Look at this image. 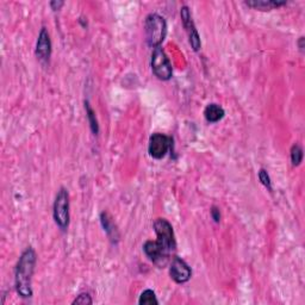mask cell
Instances as JSON below:
<instances>
[{"label":"cell","mask_w":305,"mask_h":305,"mask_svg":"<svg viewBox=\"0 0 305 305\" xmlns=\"http://www.w3.org/2000/svg\"><path fill=\"white\" fill-rule=\"evenodd\" d=\"M180 17L182 21V24H184V28L186 30L187 36H188V41H190V44L192 49L194 52H199V49L201 48V42H200V37L199 34H198L197 29H195L193 19H192L190 9L187 6H182L180 10Z\"/></svg>","instance_id":"8"},{"label":"cell","mask_w":305,"mask_h":305,"mask_svg":"<svg viewBox=\"0 0 305 305\" xmlns=\"http://www.w3.org/2000/svg\"><path fill=\"white\" fill-rule=\"evenodd\" d=\"M303 42H304V37H300L299 42H298V45H299V49L301 50V53L304 52V44H303Z\"/></svg>","instance_id":"21"},{"label":"cell","mask_w":305,"mask_h":305,"mask_svg":"<svg viewBox=\"0 0 305 305\" xmlns=\"http://www.w3.org/2000/svg\"><path fill=\"white\" fill-rule=\"evenodd\" d=\"M143 250L145 255L149 258V260L160 268L165 267L167 265L168 260H170L171 253L168 250H166L158 241L145 242L143 244Z\"/></svg>","instance_id":"7"},{"label":"cell","mask_w":305,"mask_h":305,"mask_svg":"<svg viewBox=\"0 0 305 305\" xmlns=\"http://www.w3.org/2000/svg\"><path fill=\"white\" fill-rule=\"evenodd\" d=\"M154 229L158 236L157 241L166 250L172 253L175 249V247H177L172 224L167 220H165V218H158L154 223Z\"/></svg>","instance_id":"5"},{"label":"cell","mask_w":305,"mask_h":305,"mask_svg":"<svg viewBox=\"0 0 305 305\" xmlns=\"http://www.w3.org/2000/svg\"><path fill=\"white\" fill-rule=\"evenodd\" d=\"M259 180L261 181V184H263L265 187L268 188V191H272L271 178H270V175H268L267 171L264 170V168H261V170L259 171Z\"/></svg>","instance_id":"17"},{"label":"cell","mask_w":305,"mask_h":305,"mask_svg":"<svg viewBox=\"0 0 305 305\" xmlns=\"http://www.w3.org/2000/svg\"><path fill=\"white\" fill-rule=\"evenodd\" d=\"M301 161H303V149L299 144H293L291 148V162L297 167Z\"/></svg>","instance_id":"16"},{"label":"cell","mask_w":305,"mask_h":305,"mask_svg":"<svg viewBox=\"0 0 305 305\" xmlns=\"http://www.w3.org/2000/svg\"><path fill=\"white\" fill-rule=\"evenodd\" d=\"M224 115L225 112L223 108L221 105L215 104V103L209 104L204 110V117L209 123H217V122H220L224 117Z\"/></svg>","instance_id":"11"},{"label":"cell","mask_w":305,"mask_h":305,"mask_svg":"<svg viewBox=\"0 0 305 305\" xmlns=\"http://www.w3.org/2000/svg\"><path fill=\"white\" fill-rule=\"evenodd\" d=\"M172 147V138L168 137L164 134L157 132V134H152L149 138V144H148V151L149 155L152 159H164L167 155L168 150Z\"/></svg>","instance_id":"6"},{"label":"cell","mask_w":305,"mask_h":305,"mask_svg":"<svg viewBox=\"0 0 305 305\" xmlns=\"http://www.w3.org/2000/svg\"><path fill=\"white\" fill-rule=\"evenodd\" d=\"M151 69L152 73L157 75L160 80H170L173 74V68H172L170 59L167 58L164 49L158 47L154 49L151 54Z\"/></svg>","instance_id":"4"},{"label":"cell","mask_w":305,"mask_h":305,"mask_svg":"<svg viewBox=\"0 0 305 305\" xmlns=\"http://www.w3.org/2000/svg\"><path fill=\"white\" fill-rule=\"evenodd\" d=\"M50 6H52V9L54 10V11H56V10H60L62 8V6H64V2H52Z\"/></svg>","instance_id":"20"},{"label":"cell","mask_w":305,"mask_h":305,"mask_svg":"<svg viewBox=\"0 0 305 305\" xmlns=\"http://www.w3.org/2000/svg\"><path fill=\"white\" fill-rule=\"evenodd\" d=\"M35 54L41 62H44V64L49 62L52 55V41L48 30L45 28H42L41 32H39L37 43H36Z\"/></svg>","instance_id":"10"},{"label":"cell","mask_w":305,"mask_h":305,"mask_svg":"<svg viewBox=\"0 0 305 305\" xmlns=\"http://www.w3.org/2000/svg\"><path fill=\"white\" fill-rule=\"evenodd\" d=\"M93 300H92L91 296L88 293H80L78 297L73 300V304H81V305H86V304H92Z\"/></svg>","instance_id":"18"},{"label":"cell","mask_w":305,"mask_h":305,"mask_svg":"<svg viewBox=\"0 0 305 305\" xmlns=\"http://www.w3.org/2000/svg\"><path fill=\"white\" fill-rule=\"evenodd\" d=\"M170 276L175 283L178 284L187 283V281L191 279V276H192L191 267L188 266L181 258L174 257L171 263Z\"/></svg>","instance_id":"9"},{"label":"cell","mask_w":305,"mask_h":305,"mask_svg":"<svg viewBox=\"0 0 305 305\" xmlns=\"http://www.w3.org/2000/svg\"><path fill=\"white\" fill-rule=\"evenodd\" d=\"M36 253L31 247H28L19 258L15 271V284L17 293L22 298L32 296L31 279L36 266Z\"/></svg>","instance_id":"1"},{"label":"cell","mask_w":305,"mask_h":305,"mask_svg":"<svg viewBox=\"0 0 305 305\" xmlns=\"http://www.w3.org/2000/svg\"><path fill=\"white\" fill-rule=\"evenodd\" d=\"M145 39L147 43L152 48L161 47V43L165 41L166 34H167V24L164 17H161L158 13H150L144 23Z\"/></svg>","instance_id":"2"},{"label":"cell","mask_w":305,"mask_h":305,"mask_svg":"<svg viewBox=\"0 0 305 305\" xmlns=\"http://www.w3.org/2000/svg\"><path fill=\"white\" fill-rule=\"evenodd\" d=\"M53 216L58 227L61 230H66L69 225V194L66 188L61 187L56 194Z\"/></svg>","instance_id":"3"},{"label":"cell","mask_w":305,"mask_h":305,"mask_svg":"<svg viewBox=\"0 0 305 305\" xmlns=\"http://www.w3.org/2000/svg\"><path fill=\"white\" fill-rule=\"evenodd\" d=\"M100 223L104 228V231L108 234V236L110 237V240L112 242H117L118 241V231L116 229V225L114 222H112V218L110 217V215L108 212H103L100 215Z\"/></svg>","instance_id":"12"},{"label":"cell","mask_w":305,"mask_h":305,"mask_svg":"<svg viewBox=\"0 0 305 305\" xmlns=\"http://www.w3.org/2000/svg\"><path fill=\"white\" fill-rule=\"evenodd\" d=\"M211 216H212V220H214L216 223H220L221 221V212L220 210L216 207H214L211 209Z\"/></svg>","instance_id":"19"},{"label":"cell","mask_w":305,"mask_h":305,"mask_svg":"<svg viewBox=\"0 0 305 305\" xmlns=\"http://www.w3.org/2000/svg\"><path fill=\"white\" fill-rule=\"evenodd\" d=\"M286 4V2H277V0H250L246 2V5L255 10H261V11H270L272 9L280 8Z\"/></svg>","instance_id":"13"},{"label":"cell","mask_w":305,"mask_h":305,"mask_svg":"<svg viewBox=\"0 0 305 305\" xmlns=\"http://www.w3.org/2000/svg\"><path fill=\"white\" fill-rule=\"evenodd\" d=\"M85 109H86V114H87V118L89 122V127H91V130L94 135H98V132H99L98 121H97V118H95V114H94L93 109L89 106L88 101H85Z\"/></svg>","instance_id":"14"},{"label":"cell","mask_w":305,"mask_h":305,"mask_svg":"<svg viewBox=\"0 0 305 305\" xmlns=\"http://www.w3.org/2000/svg\"><path fill=\"white\" fill-rule=\"evenodd\" d=\"M138 304L140 305H158L159 300L155 292L152 290H145L141 293L140 299H138Z\"/></svg>","instance_id":"15"}]
</instances>
